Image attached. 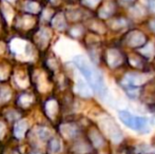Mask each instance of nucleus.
I'll use <instances>...</instances> for the list:
<instances>
[{"label":"nucleus","instance_id":"nucleus-1","mask_svg":"<svg viewBox=\"0 0 155 154\" xmlns=\"http://www.w3.org/2000/svg\"><path fill=\"white\" fill-rule=\"evenodd\" d=\"M76 67L78 70L81 72L84 77L88 81L89 86L98 94H101L102 91H104V80L102 77L101 73L97 70L94 66L90 64L88 60L82 56H76L74 58Z\"/></svg>","mask_w":155,"mask_h":154},{"label":"nucleus","instance_id":"nucleus-2","mask_svg":"<svg viewBox=\"0 0 155 154\" xmlns=\"http://www.w3.org/2000/svg\"><path fill=\"white\" fill-rule=\"evenodd\" d=\"M119 118L127 127L134 130V131L145 133V132L149 131L150 129L149 119L146 117L133 115L132 113L127 111H120L119 112Z\"/></svg>","mask_w":155,"mask_h":154},{"label":"nucleus","instance_id":"nucleus-3","mask_svg":"<svg viewBox=\"0 0 155 154\" xmlns=\"http://www.w3.org/2000/svg\"><path fill=\"white\" fill-rule=\"evenodd\" d=\"M28 130V123L25 120H19L14 126V134L17 138H21L25 136Z\"/></svg>","mask_w":155,"mask_h":154},{"label":"nucleus","instance_id":"nucleus-4","mask_svg":"<svg viewBox=\"0 0 155 154\" xmlns=\"http://www.w3.org/2000/svg\"><path fill=\"white\" fill-rule=\"evenodd\" d=\"M60 130H61L62 135L67 138L74 137V136L76 135V133H77V130H76L75 126H73V125H63L62 127L60 128Z\"/></svg>","mask_w":155,"mask_h":154},{"label":"nucleus","instance_id":"nucleus-5","mask_svg":"<svg viewBox=\"0 0 155 154\" xmlns=\"http://www.w3.org/2000/svg\"><path fill=\"white\" fill-rule=\"evenodd\" d=\"M48 150L51 154H57L61 151V143L57 138H52L49 142V147Z\"/></svg>","mask_w":155,"mask_h":154},{"label":"nucleus","instance_id":"nucleus-6","mask_svg":"<svg viewBox=\"0 0 155 154\" xmlns=\"http://www.w3.org/2000/svg\"><path fill=\"white\" fill-rule=\"evenodd\" d=\"M32 101H33L32 95L28 94V93H23L18 98V105L21 106L22 108H28L32 103Z\"/></svg>","mask_w":155,"mask_h":154},{"label":"nucleus","instance_id":"nucleus-7","mask_svg":"<svg viewBox=\"0 0 155 154\" xmlns=\"http://www.w3.org/2000/svg\"><path fill=\"white\" fill-rule=\"evenodd\" d=\"M25 8H27L28 12H30L31 14H36V13H39L40 12V8H39V4L35 1H29L27 2L25 4Z\"/></svg>","mask_w":155,"mask_h":154},{"label":"nucleus","instance_id":"nucleus-8","mask_svg":"<svg viewBox=\"0 0 155 154\" xmlns=\"http://www.w3.org/2000/svg\"><path fill=\"white\" fill-rule=\"evenodd\" d=\"M37 135H38V137L40 138L41 140H47L48 138L50 137V135H51V132L49 131V129H47V128H38L37 129Z\"/></svg>","mask_w":155,"mask_h":154},{"label":"nucleus","instance_id":"nucleus-9","mask_svg":"<svg viewBox=\"0 0 155 154\" xmlns=\"http://www.w3.org/2000/svg\"><path fill=\"white\" fill-rule=\"evenodd\" d=\"M57 103H55L54 100H50L48 101L47 103V112H48V115L53 117L54 114L56 113V111H57Z\"/></svg>","mask_w":155,"mask_h":154},{"label":"nucleus","instance_id":"nucleus-10","mask_svg":"<svg viewBox=\"0 0 155 154\" xmlns=\"http://www.w3.org/2000/svg\"><path fill=\"white\" fill-rule=\"evenodd\" d=\"M11 96L10 91H6V89H1L0 90V101H5Z\"/></svg>","mask_w":155,"mask_h":154},{"label":"nucleus","instance_id":"nucleus-11","mask_svg":"<svg viewBox=\"0 0 155 154\" xmlns=\"http://www.w3.org/2000/svg\"><path fill=\"white\" fill-rule=\"evenodd\" d=\"M4 130H5V128H4V125L2 123H0V138H1L2 136H3Z\"/></svg>","mask_w":155,"mask_h":154},{"label":"nucleus","instance_id":"nucleus-12","mask_svg":"<svg viewBox=\"0 0 155 154\" xmlns=\"http://www.w3.org/2000/svg\"><path fill=\"white\" fill-rule=\"evenodd\" d=\"M32 154H41V153H39V152H33Z\"/></svg>","mask_w":155,"mask_h":154},{"label":"nucleus","instance_id":"nucleus-13","mask_svg":"<svg viewBox=\"0 0 155 154\" xmlns=\"http://www.w3.org/2000/svg\"><path fill=\"white\" fill-rule=\"evenodd\" d=\"M8 1H13V0H8Z\"/></svg>","mask_w":155,"mask_h":154}]
</instances>
